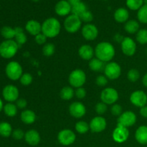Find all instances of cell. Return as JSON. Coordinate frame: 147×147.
Returning a JSON list of instances; mask_svg holds the SVG:
<instances>
[{"label": "cell", "instance_id": "cell-1", "mask_svg": "<svg viewBox=\"0 0 147 147\" xmlns=\"http://www.w3.org/2000/svg\"><path fill=\"white\" fill-rule=\"evenodd\" d=\"M94 50L96 57L104 63L111 62L116 55L114 46L109 42H100Z\"/></svg>", "mask_w": 147, "mask_h": 147}, {"label": "cell", "instance_id": "cell-2", "mask_svg": "<svg viewBox=\"0 0 147 147\" xmlns=\"http://www.w3.org/2000/svg\"><path fill=\"white\" fill-rule=\"evenodd\" d=\"M61 24L57 19L50 17L45 20L42 24V33L47 38H54L60 34Z\"/></svg>", "mask_w": 147, "mask_h": 147}, {"label": "cell", "instance_id": "cell-3", "mask_svg": "<svg viewBox=\"0 0 147 147\" xmlns=\"http://www.w3.org/2000/svg\"><path fill=\"white\" fill-rule=\"evenodd\" d=\"M20 46L14 40H5L0 43V56L4 59H11L16 55Z\"/></svg>", "mask_w": 147, "mask_h": 147}, {"label": "cell", "instance_id": "cell-4", "mask_svg": "<svg viewBox=\"0 0 147 147\" xmlns=\"http://www.w3.org/2000/svg\"><path fill=\"white\" fill-rule=\"evenodd\" d=\"M5 74L12 81L20 80L23 74V69L21 65L17 61H11L5 67Z\"/></svg>", "mask_w": 147, "mask_h": 147}, {"label": "cell", "instance_id": "cell-5", "mask_svg": "<svg viewBox=\"0 0 147 147\" xmlns=\"http://www.w3.org/2000/svg\"><path fill=\"white\" fill-rule=\"evenodd\" d=\"M68 81L71 87L75 88L83 87L86 82V73L81 69H76L69 75Z\"/></svg>", "mask_w": 147, "mask_h": 147}, {"label": "cell", "instance_id": "cell-6", "mask_svg": "<svg viewBox=\"0 0 147 147\" xmlns=\"http://www.w3.org/2000/svg\"><path fill=\"white\" fill-rule=\"evenodd\" d=\"M82 21L80 17L70 14L67 16L64 21V28L68 33H76L81 28Z\"/></svg>", "mask_w": 147, "mask_h": 147}, {"label": "cell", "instance_id": "cell-7", "mask_svg": "<svg viewBox=\"0 0 147 147\" xmlns=\"http://www.w3.org/2000/svg\"><path fill=\"white\" fill-rule=\"evenodd\" d=\"M100 98L101 101L106 105H113L119 100V95L116 89L109 87L102 90Z\"/></svg>", "mask_w": 147, "mask_h": 147}, {"label": "cell", "instance_id": "cell-8", "mask_svg": "<svg viewBox=\"0 0 147 147\" xmlns=\"http://www.w3.org/2000/svg\"><path fill=\"white\" fill-rule=\"evenodd\" d=\"M104 74L109 80H114L119 78L121 75V67L116 62H109L106 64Z\"/></svg>", "mask_w": 147, "mask_h": 147}, {"label": "cell", "instance_id": "cell-9", "mask_svg": "<svg viewBox=\"0 0 147 147\" xmlns=\"http://www.w3.org/2000/svg\"><path fill=\"white\" fill-rule=\"evenodd\" d=\"M2 97L7 103H14L19 99L20 91L17 86L9 84L4 87L2 90Z\"/></svg>", "mask_w": 147, "mask_h": 147}, {"label": "cell", "instance_id": "cell-10", "mask_svg": "<svg viewBox=\"0 0 147 147\" xmlns=\"http://www.w3.org/2000/svg\"><path fill=\"white\" fill-rule=\"evenodd\" d=\"M137 118L134 112L131 111L123 112L119 116L117 120V125L123 126L126 128H129L133 126L136 123Z\"/></svg>", "mask_w": 147, "mask_h": 147}, {"label": "cell", "instance_id": "cell-11", "mask_svg": "<svg viewBox=\"0 0 147 147\" xmlns=\"http://www.w3.org/2000/svg\"><path fill=\"white\" fill-rule=\"evenodd\" d=\"M76 139V135L71 129H65L60 131L57 134V141L63 146L72 145Z\"/></svg>", "mask_w": 147, "mask_h": 147}, {"label": "cell", "instance_id": "cell-12", "mask_svg": "<svg viewBox=\"0 0 147 147\" xmlns=\"http://www.w3.org/2000/svg\"><path fill=\"white\" fill-rule=\"evenodd\" d=\"M121 48L122 53L128 57L134 55L137 49L136 43L131 37H126L123 38V41L121 42Z\"/></svg>", "mask_w": 147, "mask_h": 147}, {"label": "cell", "instance_id": "cell-13", "mask_svg": "<svg viewBox=\"0 0 147 147\" xmlns=\"http://www.w3.org/2000/svg\"><path fill=\"white\" fill-rule=\"evenodd\" d=\"M129 100L134 106L142 108L147 105V94L142 90H135L131 94Z\"/></svg>", "mask_w": 147, "mask_h": 147}, {"label": "cell", "instance_id": "cell-14", "mask_svg": "<svg viewBox=\"0 0 147 147\" xmlns=\"http://www.w3.org/2000/svg\"><path fill=\"white\" fill-rule=\"evenodd\" d=\"M81 33L85 40L88 41H93L98 36V29L95 24L88 23L82 27Z\"/></svg>", "mask_w": 147, "mask_h": 147}, {"label": "cell", "instance_id": "cell-15", "mask_svg": "<svg viewBox=\"0 0 147 147\" xmlns=\"http://www.w3.org/2000/svg\"><path fill=\"white\" fill-rule=\"evenodd\" d=\"M129 137V131L128 128L117 125L112 133V138L116 143L122 144L126 142Z\"/></svg>", "mask_w": 147, "mask_h": 147}, {"label": "cell", "instance_id": "cell-16", "mask_svg": "<svg viewBox=\"0 0 147 147\" xmlns=\"http://www.w3.org/2000/svg\"><path fill=\"white\" fill-rule=\"evenodd\" d=\"M89 126L90 129L93 133H101L106 129L107 122L104 117L102 116H97L91 119Z\"/></svg>", "mask_w": 147, "mask_h": 147}, {"label": "cell", "instance_id": "cell-17", "mask_svg": "<svg viewBox=\"0 0 147 147\" xmlns=\"http://www.w3.org/2000/svg\"><path fill=\"white\" fill-rule=\"evenodd\" d=\"M69 113L70 116L76 119H80L86 113V108L83 103L76 101L72 103L69 106Z\"/></svg>", "mask_w": 147, "mask_h": 147}, {"label": "cell", "instance_id": "cell-18", "mask_svg": "<svg viewBox=\"0 0 147 147\" xmlns=\"http://www.w3.org/2000/svg\"><path fill=\"white\" fill-rule=\"evenodd\" d=\"M72 6L67 0H60L55 7V11L56 14L60 17H65L70 15L71 13Z\"/></svg>", "mask_w": 147, "mask_h": 147}, {"label": "cell", "instance_id": "cell-19", "mask_svg": "<svg viewBox=\"0 0 147 147\" xmlns=\"http://www.w3.org/2000/svg\"><path fill=\"white\" fill-rule=\"evenodd\" d=\"M24 139L27 144L32 146L38 145L40 144V140H41L40 134L35 129H30V130L27 131L24 134Z\"/></svg>", "mask_w": 147, "mask_h": 147}, {"label": "cell", "instance_id": "cell-20", "mask_svg": "<svg viewBox=\"0 0 147 147\" xmlns=\"http://www.w3.org/2000/svg\"><path fill=\"white\" fill-rule=\"evenodd\" d=\"M25 30L30 35L35 37L42 32V24L37 20H29L25 24Z\"/></svg>", "mask_w": 147, "mask_h": 147}, {"label": "cell", "instance_id": "cell-21", "mask_svg": "<svg viewBox=\"0 0 147 147\" xmlns=\"http://www.w3.org/2000/svg\"><path fill=\"white\" fill-rule=\"evenodd\" d=\"M78 55L83 60L90 61L95 55V50L90 45H83L79 47Z\"/></svg>", "mask_w": 147, "mask_h": 147}, {"label": "cell", "instance_id": "cell-22", "mask_svg": "<svg viewBox=\"0 0 147 147\" xmlns=\"http://www.w3.org/2000/svg\"><path fill=\"white\" fill-rule=\"evenodd\" d=\"M135 139L142 145H147V126H140L135 132Z\"/></svg>", "mask_w": 147, "mask_h": 147}, {"label": "cell", "instance_id": "cell-23", "mask_svg": "<svg viewBox=\"0 0 147 147\" xmlns=\"http://www.w3.org/2000/svg\"><path fill=\"white\" fill-rule=\"evenodd\" d=\"M20 119L24 123L27 125L32 124L34 123L37 119L35 113L30 109H25L20 114Z\"/></svg>", "mask_w": 147, "mask_h": 147}, {"label": "cell", "instance_id": "cell-24", "mask_svg": "<svg viewBox=\"0 0 147 147\" xmlns=\"http://www.w3.org/2000/svg\"><path fill=\"white\" fill-rule=\"evenodd\" d=\"M113 17L118 23H126L129 20V12L126 9L121 7L115 11Z\"/></svg>", "mask_w": 147, "mask_h": 147}, {"label": "cell", "instance_id": "cell-25", "mask_svg": "<svg viewBox=\"0 0 147 147\" xmlns=\"http://www.w3.org/2000/svg\"><path fill=\"white\" fill-rule=\"evenodd\" d=\"M140 25H139V21L135 20H129L125 23L124 30L127 33L131 34H136L139 30H140Z\"/></svg>", "mask_w": 147, "mask_h": 147}, {"label": "cell", "instance_id": "cell-26", "mask_svg": "<svg viewBox=\"0 0 147 147\" xmlns=\"http://www.w3.org/2000/svg\"><path fill=\"white\" fill-rule=\"evenodd\" d=\"M14 30H15L14 40L16 41V42L18 44L19 46L25 44L27 41V37L25 33L24 32L23 29L21 27H14Z\"/></svg>", "mask_w": 147, "mask_h": 147}, {"label": "cell", "instance_id": "cell-27", "mask_svg": "<svg viewBox=\"0 0 147 147\" xmlns=\"http://www.w3.org/2000/svg\"><path fill=\"white\" fill-rule=\"evenodd\" d=\"M105 65L106 64L104 62L99 60L97 57H95V58L93 57L92 60L89 61L88 63L89 68L94 72H100L102 70H104Z\"/></svg>", "mask_w": 147, "mask_h": 147}, {"label": "cell", "instance_id": "cell-28", "mask_svg": "<svg viewBox=\"0 0 147 147\" xmlns=\"http://www.w3.org/2000/svg\"><path fill=\"white\" fill-rule=\"evenodd\" d=\"M13 129L11 125L6 121L0 123V136L4 138H8L12 134Z\"/></svg>", "mask_w": 147, "mask_h": 147}, {"label": "cell", "instance_id": "cell-29", "mask_svg": "<svg viewBox=\"0 0 147 147\" xmlns=\"http://www.w3.org/2000/svg\"><path fill=\"white\" fill-rule=\"evenodd\" d=\"M75 95V90L71 86H65L60 90V96L63 100H70Z\"/></svg>", "mask_w": 147, "mask_h": 147}, {"label": "cell", "instance_id": "cell-30", "mask_svg": "<svg viewBox=\"0 0 147 147\" xmlns=\"http://www.w3.org/2000/svg\"><path fill=\"white\" fill-rule=\"evenodd\" d=\"M1 35L5 40H13L15 37V30L9 26H4L0 30Z\"/></svg>", "mask_w": 147, "mask_h": 147}, {"label": "cell", "instance_id": "cell-31", "mask_svg": "<svg viewBox=\"0 0 147 147\" xmlns=\"http://www.w3.org/2000/svg\"><path fill=\"white\" fill-rule=\"evenodd\" d=\"M17 110H18V108L17 107L16 104L13 103H7L4 105L3 111L6 116L11 118L14 117L17 115Z\"/></svg>", "mask_w": 147, "mask_h": 147}, {"label": "cell", "instance_id": "cell-32", "mask_svg": "<svg viewBox=\"0 0 147 147\" xmlns=\"http://www.w3.org/2000/svg\"><path fill=\"white\" fill-rule=\"evenodd\" d=\"M75 129L76 131L80 134H85L90 130V126L87 122L84 121H79L76 123Z\"/></svg>", "mask_w": 147, "mask_h": 147}, {"label": "cell", "instance_id": "cell-33", "mask_svg": "<svg viewBox=\"0 0 147 147\" xmlns=\"http://www.w3.org/2000/svg\"><path fill=\"white\" fill-rule=\"evenodd\" d=\"M126 6L132 11H138L144 4V0H126Z\"/></svg>", "mask_w": 147, "mask_h": 147}, {"label": "cell", "instance_id": "cell-34", "mask_svg": "<svg viewBox=\"0 0 147 147\" xmlns=\"http://www.w3.org/2000/svg\"><path fill=\"white\" fill-rule=\"evenodd\" d=\"M87 10V7H86V4L83 2H82V1H80L78 4H76L74 6H72L71 14H73L75 15H77L78 17H80L83 12H85Z\"/></svg>", "mask_w": 147, "mask_h": 147}, {"label": "cell", "instance_id": "cell-35", "mask_svg": "<svg viewBox=\"0 0 147 147\" xmlns=\"http://www.w3.org/2000/svg\"><path fill=\"white\" fill-rule=\"evenodd\" d=\"M137 19L139 22L147 24V4H144L137 11Z\"/></svg>", "mask_w": 147, "mask_h": 147}, {"label": "cell", "instance_id": "cell-36", "mask_svg": "<svg viewBox=\"0 0 147 147\" xmlns=\"http://www.w3.org/2000/svg\"><path fill=\"white\" fill-rule=\"evenodd\" d=\"M136 40L139 44H147V30L146 29H140L136 34Z\"/></svg>", "mask_w": 147, "mask_h": 147}, {"label": "cell", "instance_id": "cell-37", "mask_svg": "<svg viewBox=\"0 0 147 147\" xmlns=\"http://www.w3.org/2000/svg\"><path fill=\"white\" fill-rule=\"evenodd\" d=\"M55 52V46L53 43H46L42 47V54L45 57H51Z\"/></svg>", "mask_w": 147, "mask_h": 147}, {"label": "cell", "instance_id": "cell-38", "mask_svg": "<svg viewBox=\"0 0 147 147\" xmlns=\"http://www.w3.org/2000/svg\"><path fill=\"white\" fill-rule=\"evenodd\" d=\"M127 78L130 82L135 83V82L138 81L140 78V73L137 69H130L127 73Z\"/></svg>", "mask_w": 147, "mask_h": 147}, {"label": "cell", "instance_id": "cell-39", "mask_svg": "<svg viewBox=\"0 0 147 147\" xmlns=\"http://www.w3.org/2000/svg\"><path fill=\"white\" fill-rule=\"evenodd\" d=\"M20 81L22 86H28L32 83L33 77L30 73H23L22 76L20 78Z\"/></svg>", "mask_w": 147, "mask_h": 147}, {"label": "cell", "instance_id": "cell-40", "mask_svg": "<svg viewBox=\"0 0 147 147\" xmlns=\"http://www.w3.org/2000/svg\"><path fill=\"white\" fill-rule=\"evenodd\" d=\"M108 105H106V103H103L102 101L99 102L95 106V111H96V113H97L98 116H103L104 113H106L108 110Z\"/></svg>", "mask_w": 147, "mask_h": 147}, {"label": "cell", "instance_id": "cell-41", "mask_svg": "<svg viewBox=\"0 0 147 147\" xmlns=\"http://www.w3.org/2000/svg\"><path fill=\"white\" fill-rule=\"evenodd\" d=\"M80 18L82 22H86V24H88V23L91 22L93 20V15L92 14L91 11H86L85 12H83L81 15L80 16Z\"/></svg>", "mask_w": 147, "mask_h": 147}, {"label": "cell", "instance_id": "cell-42", "mask_svg": "<svg viewBox=\"0 0 147 147\" xmlns=\"http://www.w3.org/2000/svg\"><path fill=\"white\" fill-rule=\"evenodd\" d=\"M111 113L113 116H118L119 117L122 113H123V109L121 105L118 104V103H115V104L112 105L111 108Z\"/></svg>", "mask_w": 147, "mask_h": 147}, {"label": "cell", "instance_id": "cell-43", "mask_svg": "<svg viewBox=\"0 0 147 147\" xmlns=\"http://www.w3.org/2000/svg\"><path fill=\"white\" fill-rule=\"evenodd\" d=\"M108 82H109V79L106 76H103V75L98 76L96 78V83L99 87H105L108 84Z\"/></svg>", "mask_w": 147, "mask_h": 147}, {"label": "cell", "instance_id": "cell-44", "mask_svg": "<svg viewBox=\"0 0 147 147\" xmlns=\"http://www.w3.org/2000/svg\"><path fill=\"white\" fill-rule=\"evenodd\" d=\"M24 134H25V133L23 131L22 129H14V130H13L11 136H12L15 140H21L23 138H24Z\"/></svg>", "mask_w": 147, "mask_h": 147}, {"label": "cell", "instance_id": "cell-45", "mask_svg": "<svg viewBox=\"0 0 147 147\" xmlns=\"http://www.w3.org/2000/svg\"><path fill=\"white\" fill-rule=\"evenodd\" d=\"M47 37L42 32L34 37V40H35L36 43L39 45H45L46 42H47Z\"/></svg>", "mask_w": 147, "mask_h": 147}, {"label": "cell", "instance_id": "cell-46", "mask_svg": "<svg viewBox=\"0 0 147 147\" xmlns=\"http://www.w3.org/2000/svg\"><path fill=\"white\" fill-rule=\"evenodd\" d=\"M75 95L78 99H83L86 96V90L83 87L78 88L75 90Z\"/></svg>", "mask_w": 147, "mask_h": 147}, {"label": "cell", "instance_id": "cell-47", "mask_svg": "<svg viewBox=\"0 0 147 147\" xmlns=\"http://www.w3.org/2000/svg\"><path fill=\"white\" fill-rule=\"evenodd\" d=\"M16 106L19 109L25 110L27 106V101L24 98H19L16 101Z\"/></svg>", "mask_w": 147, "mask_h": 147}, {"label": "cell", "instance_id": "cell-48", "mask_svg": "<svg viewBox=\"0 0 147 147\" xmlns=\"http://www.w3.org/2000/svg\"><path fill=\"white\" fill-rule=\"evenodd\" d=\"M139 113H140L141 116L143 118L147 119V105L146 106H143V107L140 108V110H139Z\"/></svg>", "mask_w": 147, "mask_h": 147}, {"label": "cell", "instance_id": "cell-49", "mask_svg": "<svg viewBox=\"0 0 147 147\" xmlns=\"http://www.w3.org/2000/svg\"><path fill=\"white\" fill-rule=\"evenodd\" d=\"M123 38H124V37H123V36L120 35L119 34H116L114 37V39L116 40V41L118 42H121L123 41Z\"/></svg>", "mask_w": 147, "mask_h": 147}, {"label": "cell", "instance_id": "cell-50", "mask_svg": "<svg viewBox=\"0 0 147 147\" xmlns=\"http://www.w3.org/2000/svg\"><path fill=\"white\" fill-rule=\"evenodd\" d=\"M67 1L70 3V5L74 6V5H76V4H78L79 2H80V1H81V0H67Z\"/></svg>", "mask_w": 147, "mask_h": 147}, {"label": "cell", "instance_id": "cell-51", "mask_svg": "<svg viewBox=\"0 0 147 147\" xmlns=\"http://www.w3.org/2000/svg\"><path fill=\"white\" fill-rule=\"evenodd\" d=\"M142 83H143V85L144 86V87L147 88V73L143 76V78H142Z\"/></svg>", "mask_w": 147, "mask_h": 147}, {"label": "cell", "instance_id": "cell-52", "mask_svg": "<svg viewBox=\"0 0 147 147\" xmlns=\"http://www.w3.org/2000/svg\"><path fill=\"white\" fill-rule=\"evenodd\" d=\"M4 102H3V100H1V98H0V112H1L3 111V109H4Z\"/></svg>", "mask_w": 147, "mask_h": 147}, {"label": "cell", "instance_id": "cell-53", "mask_svg": "<svg viewBox=\"0 0 147 147\" xmlns=\"http://www.w3.org/2000/svg\"><path fill=\"white\" fill-rule=\"evenodd\" d=\"M32 1H34V2H38V1H40V0H32Z\"/></svg>", "mask_w": 147, "mask_h": 147}, {"label": "cell", "instance_id": "cell-54", "mask_svg": "<svg viewBox=\"0 0 147 147\" xmlns=\"http://www.w3.org/2000/svg\"><path fill=\"white\" fill-rule=\"evenodd\" d=\"M144 4H147V0H144Z\"/></svg>", "mask_w": 147, "mask_h": 147}, {"label": "cell", "instance_id": "cell-55", "mask_svg": "<svg viewBox=\"0 0 147 147\" xmlns=\"http://www.w3.org/2000/svg\"><path fill=\"white\" fill-rule=\"evenodd\" d=\"M146 147H147V145H146Z\"/></svg>", "mask_w": 147, "mask_h": 147}]
</instances>
